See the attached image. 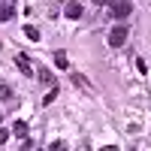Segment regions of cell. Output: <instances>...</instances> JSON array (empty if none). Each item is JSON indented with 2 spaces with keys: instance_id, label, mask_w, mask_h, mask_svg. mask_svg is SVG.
<instances>
[{
  "instance_id": "6da1fadb",
  "label": "cell",
  "mask_w": 151,
  "mask_h": 151,
  "mask_svg": "<svg viewBox=\"0 0 151 151\" xmlns=\"http://www.w3.org/2000/svg\"><path fill=\"white\" fill-rule=\"evenodd\" d=\"M127 36H130L127 27H124V24H115V27L109 30V45H112V48H121L124 42H127Z\"/></svg>"
},
{
  "instance_id": "7a4b0ae2",
  "label": "cell",
  "mask_w": 151,
  "mask_h": 151,
  "mask_svg": "<svg viewBox=\"0 0 151 151\" xmlns=\"http://www.w3.org/2000/svg\"><path fill=\"white\" fill-rule=\"evenodd\" d=\"M130 12H133V3H109V15L115 21H124Z\"/></svg>"
},
{
  "instance_id": "3957f363",
  "label": "cell",
  "mask_w": 151,
  "mask_h": 151,
  "mask_svg": "<svg viewBox=\"0 0 151 151\" xmlns=\"http://www.w3.org/2000/svg\"><path fill=\"white\" fill-rule=\"evenodd\" d=\"M82 12H85V6H82V3H67V6H64V15H67V18H73V21H76V18H82Z\"/></svg>"
},
{
  "instance_id": "277c9868",
  "label": "cell",
  "mask_w": 151,
  "mask_h": 151,
  "mask_svg": "<svg viewBox=\"0 0 151 151\" xmlns=\"http://www.w3.org/2000/svg\"><path fill=\"white\" fill-rule=\"evenodd\" d=\"M12 15H15V3H9V0H3V3H0V21H9Z\"/></svg>"
},
{
  "instance_id": "5b68a950",
  "label": "cell",
  "mask_w": 151,
  "mask_h": 151,
  "mask_svg": "<svg viewBox=\"0 0 151 151\" xmlns=\"http://www.w3.org/2000/svg\"><path fill=\"white\" fill-rule=\"evenodd\" d=\"M15 67H18L24 76H30V73H33V67H30V58H27V55H18V58H15Z\"/></svg>"
},
{
  "instance_id": "8992f818",
  "label": "cell",
  "mask_w": 151,
  "mask_h": 151,
  "mask_svg": "<svg viewBox=\"0 0 151 151\" xmlns=\"http://www.w3.org/2000/svg\"><path fill=\"white\" fill-rule=\"evenodd\" d=\"M55 67H58V70H67V67H70L67 52H55Z\"/></svg>"
},
{
  "instance_id": "52a82bcc",
  "label": "cell",
  "mask_w": 151,
  "mask_h": 151,
  "mask_svg": "<svg viewBox=\"0 0 151 151\" xmlns=\"http://www.w3.org/2000/svg\"><path fill=\"white\" fill-rule=\"evenodd\" d=\"M12 133H15L18 139H27V124H24V121H15V127H12Z\"/></svg>"
},
{
  "instance_id": "ba28073f",
  "label": "cell",
  "mask_w": 151,
  "mask_h": 151,
  "mask_svg": "<svg viewBox=\"0 0 151 151\" xmlns=\"http://www.w3.org/2000/svg\"><path fill=\"white\" fill-rule=\"evenodd\" d=\"M40 82H42V85H52V88H55V76L48 73V67H42V70H40Z\"/></svg>"
},
{
  "instance_id": "9c48e42d",
  "label": "cell",
  "mask_w": 151,
  "mask_h": 151,
  "mask_svg": "<svg viewBox=\"0 0 151 151\" xmlns=\"http://www.w3.org/2000/svg\"><path fill=\"white\" fill-rule=\"evenodd\" d=\"M73 82L79 85V88H91V82H88V76H82V73H73Z\"/></svg>"
},
{
  "instance_id": "30bf717a",
  "label": "cell",
  "mask_w": 151,
  "mask_h": 151,
  "mask_svg": "<svg viewBox=\"0 0 151 151\" xmlns=\"http://www.w3.org/2000/svg\"><path fill=\"white\" fill-rule=\"evenodd\" d=\"M24 36H27L30 42H36V40H40V30H36L33 24H30V27H24Z\"/></svg>"
},
{
  "instance_id": "8fae6325",
  "label": "cell",
  "mask_w": 151,
  "mask_h": 151,
  "mask_svg": "<svg viewBox=\"0 0 151 151\" xmlns=\"http://www.w3.org/2000/svg\"><path fill=\"white\" fill-rule=\"evenodd\" d=\"M55 97H58V88H52V91H48V94H45V100H42V103L48 106V103H52V100H55Z\"/></svg>"
},
{
  "instance_id": "7c38bea8",
  "label": "cell",
  "mask_w": 151,
  "mask_h": 151,
  "mask_svg": "<svg viewBox=\"0 0 151 151\" xmlns=\"http://www.w3.org/2000/svg\"><path fill=\"white\" fill-rule=\"evenodd\" d=\"M9 97H12V91H9L6 85H0V100H9Z\"/></svg>"
},
{
  "instance_id": "4fadbf2b",
  "label": "cell",
  "mask_w": 151,
  "mask_h": 151,
  "mask_svg": "<svg viewBox=\"0 0 151 151\" xmlns=\"http://www.w3.org/2000/svg\"><path fill=\"white\" fill-rule=\"evenodd\" d=\"M48 151H67V142H52V148Z\"/></svg>"
},
{
  "instance_id": "5bb4252c",
  "label": "cell",
  "mask_w": 151,
  "mask_h": 151,
  "mask_svg": "<svg viewBox=\"0 0 151 151\" xmlns=\"http://www.w3.org/2000/svg\"><path fill=\"white\" fill-rule=\"evenodd\" d=\"M6 139H9V130H3V127H0V145H3Z\"/></svg>"
},
{
  "instance_id": "9a60e30c",
  "label": "cell",
  "mask_w": 151,
  "mask_h": 151,
  "mask_svg": "<svg viewBox=\"0 0 151 151\" xmlns=\"http://www.w3.org/2000/svg\"><path fill=\"white\" fill-rule=\"evenodd\" d=\"M100 151H118V148L115 145H106V148H100Z\"/></svg>"
},
{
  "instance_id": "2e32d148",
  "label": "cell",
  "mask_w": 151,
  "mask_h": 151,
  "mask_svg": "<svg viewBox=\"0 0 151 151\" xmlns=\"http://www.w3.org/2000/svg\"><path fill=\"white\" fill-rule=\"evenodd\" d=\"M0 118H3V115H0Z\"/></svg>"
},
{
  "instance_id": "e0dca14e",
  "label": "cell",
  "mask_w": 151,
  "mask_h": 151,
  "mask_svg": "<svg viewBox=\"0 0 151 151\" xmlns=\"http://www.w3.org/2000/svg\"><path fill=\"white\" fill-rule=\"evenodd\" d=\"M40 151H42V148H40Z\"/></svg>"
}]
</instances>
